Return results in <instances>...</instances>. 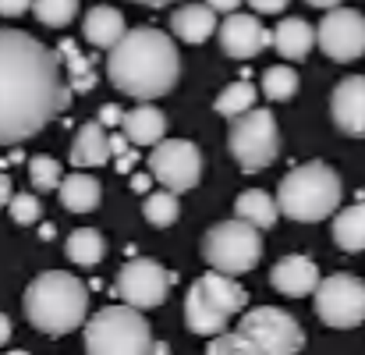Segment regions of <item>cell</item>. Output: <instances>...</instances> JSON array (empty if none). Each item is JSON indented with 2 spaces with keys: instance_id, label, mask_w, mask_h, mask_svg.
<instances>
[{
  "instance_id": "1",
  "label": "cell",
  "mask_w": 365,
  "mask_h": 355,
  "mask_svg": "<svg viewBox=\"0 0 365 355\" xmlns=\"http://www.w3.org/2000/svg\"><path fill=\"white\" fill-rule=\"evenodd\" d=\"M61 57L29 32L0 29V146L39 135L71 104Z\"/></svg>"
},
{
  "instance_id": "2",
  "label": "cell",
  "mask_w": 365,
  "mask_h": 355,
  "mask_svg": "<svg viewBox=\"0 0 365 355\" xmlns=\"http://www.w3.org/2000/svg\"><path fill=\"white\" fill-rule=\"evenodd\" d=\"M181 54L160 29H128L107 57V79L135 100H156L178 86Z\"/></svg>"
},
{
  "instance_id": "3",
  "label": "cell",
  "mask_w": 365,
  "mask_h": 355,
  "mask_svg": "<svg viewBox=\"0 0 365 355\" xmlns=\"http://www.w3.org/2000/svg\"><path fill=\"white\" fill-rule=\"evenodd\" d=\"M89 288L64 270H46L25 288V316L36 331L64 338L86 324Z\"/></svg>"
},
{
  "instance_id": "4",
  "label": "cell",
  "mask_w": 365,
  "mask_h": 355,
  "mask_svg": "<svg viewBox=\"0 0 365 355\" xmlns=\"http://www.w3.org/2000/svg\"><path fill=\"white\" fill-rule=\"evenodd\" d=\"M277 206H280L284 217H291L298 224L327 221L341 206V178H337V171L319 164V160L294 167L277 189Z\"/></svg>"
},
{
  "instance_id": "5",
  "label": "cell",
  "mask_w": 365,
  "mask_h": 355,
  "mask_svg": "<svg viewBox=\"0 0 365 355\" xmlns=\"http://www.w3.org/2000/svg\"><path fill=\"white\" fill-rule=\"evenodd\" d=\"M153 334L138 309L107 306L86 324V355H149Z\"/></svg>"
},
{
  "instance_id": "6",
  "label": "cell",
  "mask_w": 365,
  "mask_h": 355,
  "mask_svg": "<svg viewBox=\"0 0 365 355\" xmlns=\"http://www.w3.org/2000/svg\"><path fill=\"white\" fill-rule=\"evenodd\" d=\"M202 256H206V263L217 274L242 277L262 256V235H259V228L245 224L238 217L235 221H220L217 228H210L206 238H202Z\"/></svg>"
},
{
  "instance_id": "7",
  "label": "cell",
  "mask_w": 365,
  "mask_h": 355,
  "mask_svg": "<svg viewBox=\"0 0 365 355\" xmlns=\"http://www.w3.org/2000/svg\"><path fill=\"white\" fill-rule=\"evenodd\" d=\"M227 146H231V156L238 160L242 171H266L277 156H280V131H277V121L266 107H252L245 111L242 118L231 121V131H227Z\"/></svg>"
},
{
  "instance_id": "8",
  "label": "cell",
  "mask_w": 365,
  "mask_h": 355,
  "mask_svg": "<svg viewBox=\"0 0 365 355\" xmlns=\"http://www.w3.org/2000/svg\"><path fill=\"white\" fill-rule=\"evenodd\" d=\"M238 334L252 345L255 355H298L305 345L298 320L287 309H277V306L248 309L238 324Z\"/></svg>"
},
{
  "instance_id": "9",
  "label": "cell",
  "mask_w": 365,
  "mask_h": 355,
  "mask_svg": "<svg viewBox=\"0 0 365 355\" xmlns=\"http://www.w3.org/2000/svg\"><path fill=\"white\" fill-rule=\"evenodd\" d=\"M199 174H202V153L195 142L188 139H163L153 146L149 153V178H156L167 192L181 196V192H192L199 185Z\"/></svg>"
},
{
  "instance_id": "10",
  "label": "cell",
  "mask_w": 365,
  "mask_h": 355,
  "mask_svg": "<svg viewBox=\"0 0 365 355\" xmlns=\"http://www.w3.org/2000/svg\"><path fill=\"white\" fill-rule=\"evenodd\" d=\"M312 295H316V313H319V320H323L327 327H334V331L359 327L365 320V284L359 277H351V274L323 277Z\"/></svg>"
},
{
  "instance_id": "11",
  "label": "cell",
  "mask_w": 365,
  "mask_h": 355,
  "mask_svg": "<svg viewBox=\"0 0 365 355\" xmlns=\"http://www.w3.org/2000/svg\"><path fill=\"white\" fill-rule=\"evenodd\" d=\"M316 43L337 64H351V61L365 57V14L362 11H351V7H334L319 21Z\"/></svg>"
},
{
  "instance_id": "12",
  "label": "cell",
  "mask_w": 365,
  "mask_h": 355,
  "mask_svg": "<svg viewBox=\"0 0 365 355\" xmlns=\"http://www.w3.org/2000/svg\"><path fill=\"white\" fill-rule=\"evenodd\" d=\"M170 291V274L156 259H131L118 274V299L131 309H153L163 306Z\"/></svg>"
},
{
  "instance_id": "13",
  "label": "cell",
  "mask_w": 365,
  "mask_h": 355,
  "mask_svg": "<svg viewBox=\"0 0 365 355\" xmlns=\"http://www.w3.org/2000/svg\"><path fill=\"white\" fill-rule=\"evenodd\" d=\"M220 46L235 61H252L269 46V29L255 14H227L220 25Z\"/></svg>"
},
{
  "instance_id": "14",
  "label": "cell",
  "mask_w": 365,
  "mask_h": 355,
  "mask_svg": "<svg viewBox=\"0 0 365 355\" xmlns=\"http://www.w3.org/2000/svg\"><path fill=\"white\" fill-rule=\"evenodd\" d=\"M330 114H334V124L341 131L365 139V75H351L334 89Z\"/></svg>"
},
{
  "instance_id": "15",
  "label": "cell",
  "mask_w": 365,
  "mask_h": 355,
  "mask_svg": "<svg viewBox=\"0 0 365 355\" xmlns=\"http://www.w3.org/2000/svg\"><path fill=\"white\" fill-rule=\"evenodd\" d=\"M192 291L202 299V302H210L220 316H235V313H242L245 306H248V295H245V288L235 281V277H224V274H217V270H210V274H202L195 284H192Z\"/></svg>"
},
{
  "instance_id": "16",
  "label": "cell",
  "mask_w": 365,
  "mask_h": 355,
  "mask_svg": "<svg viewBox=\"0 0 365 355\" xmlns=\"http://www.w3.org/2000/svg\"><path fill=\"white\" fill-rule=\"evenodd\" d=\"M319 270H316V263L309 259V256H284L277 266H273V274H269V284L280 291V295H291V299H298V295H312L316 288H319Z\"/></svg>"
},
{
  "instance_id": "17",
  "label": "cell",
  "mask_w": 365,
  "mask_h": 355,
  "mask_svg": "<svg viewBox=\"0 0 365 355\" xmlns=\"http://www.w3.org/2000/svg\"><path fill=\"white\" fill-rule=\"evenodd\" d=\"M121 135L135 146H156L167 135V114L153 104H135L131 111L121 114Z\"/></svg>"
},
{
  "instance_id": "18",
  "label": "cell",
  "mask_w": 365,
  "mask_h": 355,
  "mask_svg": "<svg viewBox=\"0 0 365 355\" xmlns=\"http://www.w3.org/2000/svg\"><path fill=\"white\" fill-rule=\"evenodd\" d=\"M170 29L181 43H206L213 32H217V11L206 7V4H181L174 14H170Z\"/></svg>"
},
{
  "instance_id": "19",
  "label": "cell",
  "mask_w": 365,
  "mask_h": 355,
  "mask_svg": "<svg viewBox=\"0 0 365 355\" xmlns=\"http://www.w3.org/2000/svg\"><path fill=\"white\" fill-rule=\"evenodd\" d=\"M269 46H277V54L287 61H305L316 46V29L305 18H284L269 32Z\"/></svg>"
},
{
  "instance_id": "20",
  "label": "cell",
  "mask_w": 365,
  "mask_h": 355,
  "mask_svg": "<svg viewBox=\"0 0 365 355\" xmlns=\"http://www.w3.org/2000/svg\"><path fill=\"white\" fill-rule=\"evenodd\" d=\"M82 32H86V39H89L93 46H100V50H114V46L121 43V36L128 32V25H124V14L118 11V7L96 4V7L86 14Z\"/></svg>"
},
{
  "instance_id": "21",
  "label": "cell",
  "mask_w": 365,
  "mask_h": 355,
  "mask_svg": "<svg viewBox=\"0 0 365 355\" xmlns=\"http://www.w3.org/2000/svg\"><path fill=\"white\" fill-rule=\"evenodd\" d=\"M110 160V135L103 131L100 121H89L78 128L71 142V164L75 167H103Z\"/></svg>"
},
{
  "instance_id": "22",
  "label": "cell",
  "mask_w": 365,
  "mask_h": 355,
  "mask_svg": "<svg viewBox=\"0 0 365 355\" xmlns=\"http://www.w3.org/2000/svg\"><path fill=\"white\" fill-rule=\"evenodd\" d=\"M57 196H61L64 210H71V214H93V210L100 206V196H103V189H100V181H96L93 174H86V171H75V174H68V178L61 181Z\"/></svg>"
},
{
  "instance_id": "23",
  "label": "cell",
  "mask_w": 365,
  "mask_h": 355,
  "mask_svg": "<svg viewBox=\"0 0 365 355\" xmlns=\"http://www.w3.org/2000/svg\"><path fill=\"white\" fill-rule=\"evenodd\" d=\"M277 199L269 196V192H262V189H248L238 196V203H235V214H238V221L245 224H252V228H259V231H266V228H273L277 224Z\"/></svg>"
},
{
  "instance_id": "24",
  "label": "cell",
  "mask_w": 365,
  "mask_h": 355,
  "mask_svg": "<svg viewBox=\"0 0 365 355\" xmlns=\"http://www.w3.org/2000/svg\"><path fill=\"white\" fill-rule=\"evenodd\" d=\"M57 57H61V64H64V71L71 75V86L68 89H78V93H89L93 86H96V71H93V61L78 50V43L75 39H61V46H57Z\"/></svg>"
},
{
  "instance_id": "25",
  "label": "cell",
  "mask_w": 365,
  "mask_h": 355,
  "mask_svg": "<svg viewBox=\"0 0 365 355\" xmlns=\"http://www.w3.org/2000/svg\"><path fill=\"white\" fill-rule=\"evenodd\" d=\"M334 241L344 252H362L365 249V203L348 206L334 217Z\"/></svg>"
},
{
  "instance_id": "26",
  "label": "cell",
  "mask_w": 365,
  "mask_h": 355,
  "mask_svg": "<svg viewBox=\"0 0 365 355\" xmlns=\"http://www.w3.org/2000/svg\"><path fill=\"white\" fill-rule=\"evenodd\" d=\"M103 235L96 231V228H78V231H71L68 241H64V252H68V259L71 263H78V266H96L100 259H103Z\"/></svg>"
},
{
  "instance_id": "27",
  "label": "cell",
  "mask_w": 365,
  "mask_h": 355,
  "mask_svg": "<svg viewBox=\"0 0 365 355\" xmlns=\"http://www.w3.org/2000/svg\"><path fill=\"white\" fill-rule=\"evenodd\" d=\"M213 107H217V114H224V118H231V121L242 118L245 111L255 107V86H252L248 79H238V82L224 86Z\"/></svg>"
},
{
  "instance_id": "28",
  "label": "cell",
  "mask_w": 365,
  "mask_h": 355,
  "mask_svg": "<svg viewBox=\"0 0 365 355\" xmlns=\"http://www.w3.org/2000/svg\"><path fill=\"white\" fill-rule=\"evenodd\" d=\"M298 93V71L287 68V64H273L262 71V96L273 100V104H284Z\"/></svg>"
},
{
  "instance_id": "29",
  "label": "cell",
  "mask_w": 365,
  "mask_h": 355,
  "mask_svg": "<svg viewBox=\"0 0 365 355\" xmlns=\"http://www.w3.org/2000/svg\"><path fill=\"white\" fill-rule=\"evenodd\" d=\"M142 214H145V221H149L153 228H170V224L178 221V214H181V203H178L174 192L160 189V192H149V196H145Z\"/></svg>"
},
{
  "instance_id": "30",
  "label": "cell",
  "mask_w": 365,
  "mask_h": 355,
  "mask_svg": "<svg viewBox=\"0 0 365 355\" xmlns=\"http://www.w3.org/2000/svg\"><path fill=\"white\" fill-rule=\"evenodd\" d=\"M32 11H36V18H39L43 25H50V29H64V25L75 21V14H78V0H32Z\"/></svg>"
},
{
  "instance_id": "31",
  "label": "cell",
  "mask_w": 365,
  "mask_h": 355,
  "mask_svg": "<svg viewBox=\"0 0 365 355\" xmlns=\"http://www.w3.org/2000/svg\"><path fill=\"white\" fill-rule=\"evenodd\" d=\"M29 181L36 185V192H50V189H61L64 171L53 156H32L29 160Z\"/></svg>"
},
{
  "instance_id": "32",
  "label": "cell",
  "mask_w": 365,
  "mask_h": 355,
  "mask_svg": "<svg viewBox=\"0 0 365 355\" xmlns=\"http://www.w3.org/2000/svg\"><path fill=\"white\" fill-rule=\"evenodd\" d=\"M7 210H11V217H14V224H36V221H39V214H43V206H39V199H36L32 192H21V196H11V203H7Z\"/></svg>"
},
{
  "instance_id": "33",
  "label": "cell",
  "mask_w": 365,
  "mask_h": 355,
  "mask_svg": "<svg viewBox=\"0 0 365 355\" xmlns=\"http://www.w3.org/2000/svg\"><path fill=\"white\" fill-rule=\"evenodd\" d=\"M210 355H255V352H252V345L238 331H224V334L210 338Z\"/></svg>"
},
{
  "instance_id": "34",
  "label": "cell",
  "mask_w": 365,
  "mask_h": 355,
  "mask_svg": "<svg viewBox=\"0 0 365 355\" xmlns=\"http://www.w3.org/2000/svg\"><path fill=\"white\" fill-rule=\"evenodd\" d=\"M32 7V0H0V14L4 18H18V14H25Z\"/></svg>"
},
{
  "instance_id": "35",
  "label": "cell",
  "mask_w": 365,
  "mask_h": 355,
  "mask_svg": "<svg viewBox=\"0 0 365 355\" xmlns=\"http://www.w3.org/2000/svg\"><path fill=\"white\" fill-rule=\"evenodd\" d=\"M248 4H252L255 14H277V11L287 7V0H248Z\"/></svg>"
},
{
  "instance_id": "36",
  "label": "cell",
  "mask_w": 365,
  "mask_h": 355,
  "mask_svg": "<svg viewBox=\"0 0 365 355\" xmlns=\"http://www.w3.org/2000/svg\"><path fill=\"white\" fill-rule=\"evenodd\" d=\"M206 7H213L217 14H235L242 7V0H206Z\"/></svg>"
},
{
  "instance_id": "37",
  "label": "cell",
  "mask_w": 365,
  "mask_h": 355,
  "mask_svg": "<svg viewBox=\"0 0 365 355\" xmlns=\"http://www.w3.org/2000/svg\"><path fill=\"white\" fill-rule=\"evenodd\" d=\"M11 196H14V189H11V178L0 171V206H7V203H11Z\"/></svg>"
},
{
  "instance_id": "38",
  "label": "cell",
  "mask_w": 365,
  "mask_h": 355,
  "mask_svg": "<svg viewBox=\"0 0 365 355\" xmlns=\"http://www.w3.org/2000/svg\"><path fill=\"white\" fill-rule=\"evenodd\" d=\"M121 114L124 111H118V107H103V111H100V121H103V124H121Z\"/></svg>"
},
{
  "instance_id": "39",
  "label": "cell",
  "mask_w": 365,
  "mask_h": 355,
  "mask_svg": "<svg viewBox=\"0 0 365 355\" xmlns=\"http://www.w3.org/2000/svg\"><path fill=\"white\" fill-rule=\"evenodd\" d=\"M7 341H11V320L0 313V345H7Z\"/></svg>"
},
{
  "instance_id": "40",
  "label": "cell",
  "mask_w": 365,
  "mask_h": 355,
  "mask_svg": "<svg viewBox=\"0 0 365 355\" xmlns=\"http://www.w3.org/2000/svg\"><path fill=\"white\" fill-rule=\"evenodd\" d=\"M131 189H135V192H145V189H149V178H145V174H135V178H131Z\"/></svg>"
},
{
  "instance_id": "41",
  "label": "cell",
  "mask_w": 365,
  "mask_h": 355,
  "mask_svg": "<svg viewBox=\"0 0 365 355\" xmlns=\"http://www.w3.org/2000/svg\"><path fill=\"white\" fill-rule=\"evenodd\" d=\"M305 4H312V7H323V11H334V7H341V0H305Z\"/></svg>"
},
{
  "instance_id": "42",
  "label": "cell",
  "mask_w": 365,
  "mask_h": 355,
  "mask_svg": "<svg viewBox=\"0 0 365 355\" xmlns=\"http://www.w3.org/2000/svg\"><path fill=\"white\" fill-rule=\"evenodd\" d=\"M135 4H145V7H163V4H174V0H135Z\"/></svg>"
},
{
  "instance_id": "43",
  "label": "cell",
  "mask_w": 365,
  "mask_h": 355,
  "mask_svg": "<svg viewBox=\"0 0 365 355\" xmlns=\"http://www.w3.org/2000/svg\"><path fill=\"white\" fill-rule=\"evenodd\" d=\"M149 355H170V349H167V345H156V341H153V352Z\"/></svg>"
},
{
  "instance_id": "44",
  "label": "cell",
  "mask_w": 365,
  "mask_h": 355,
  "mask_svg": "<svg viewBox=\"0 0 365 355\" xmlns=\"http://www.w3.org/2000/svg\"><path fill=\"white\" fill-rule=\"evenodd\" d=\"M7 355H29V352L25 349H14V352H7Z\"/></svg>"
}]
</instances>
